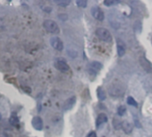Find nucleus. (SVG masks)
I'll return each mask as SVG.
<instances>
[{
    "label": "nucleus",
    "instance_id": "obj_1",
    "mask_svg": "<svg viewBox=\"0 0 152 137\" xmlns=\"http://www.w3.org/2000/svg\"><path fill=\"white\" fill-rule=\"evenodd\" d=\"M43 26H44L45 30L47 32H48L49 33L58 34L60 32V29H59L58 24L52 20H45L43 23Z\"/></svg>",
    "mask_w": 152,
    "mask_h": 137
},
{
    "label": "nucleus",
    "instance_id": "obj_2",
    "mask_svg": "<svg viewBox=\"0 0 152 137\" xmlns=\"http://www.w3.org/2000/svg\"><path fill=\"white\" fill-rule=\"evenodd\" d=\"M96 35L99 37V40L105 42H112V35L110 32L106 28H98L96 30Z\"/></svg>",
    "mask_w": 152,
    "mask_h": 137
},
{
    "label": "nucleus",
    "instance_id": "obj_3",
    "mask_svg": "<svg viewBox=\"0 0 152 137\" xmlns=\"http://www.w3.org/2000/svg\"><path fill=\"white\" fill-rule=\"evenodd\" d=\"M124 90L123 89L121 83L112 84L111 86L109 87V93L113 97H120V96L124 95Z\"/></svg>",
    "mask_w": 152,
    "mask_h": 137
},
{
    "label": "nucleus",
    "instance_id": "obj_4",
    "mask_svg": "<svg viewBox=\"0 0 152 137\" xmlns=\"http://www.w3.org/2000/svg\"><path fill=\"white\" fill-rule=\"evenodd\" d=\"M55 67L56 68V69L62 73H68L70 72V66L68 65V64L64 61V60H57L55 62Z\"/></svg>",
    "mask_w": 152,
    "mask_h": 137
},
{
    "label": "nucleus",
    "instance_id": "obj_5",
    "mask_svg": "<svg viewBox=\"0 0 152 137\" xmlns=\"http://www.w3.org/2000/svg\"><path fill=\"white\" fill-rule=\"evenodd\" d=\"M101 68H102V64L100 62L93 61L88 65V72L92 75H96V74L101 69Z\"/></svg>",
    "mask_w": 152,
    "mask_h": 137
},
{
    "label": "nucleus",
    "instance_id": "obj_6",
    "mask_svg": "<svg viewBox=\"0 0 152 137\" xmlns=\"http://www.w3.org/2000/svg\"><path fill=\"white\" fill-rule=\"evenodd\" d=\"M139 62H140V65L142 66V68L147 73L152 74V64L147 57L140 56V59H139Z\"/></svg>",
    "mask_w": 152,
    "mask_h": 137
},
{
    "label": "nucleus",
    "instance_id": "obj_7",
    "mask_svg": "<svg viewBox=\"0 0 152 137\" xmlns=\"http://www.w3.org/2000/svg\"><path fill=\"white\" fill-rule=\"evenodd\" d=\"M50 44L52 46L53 48H55L56 50H58V51H62L63 48H64V43L62 41V40L58 37H52L50 39Z\"/></svg>",
    "mask_w": 152,
    "mask_h": 137
},
{
    "label": "nucleus",
    "instance_id": "obj_8",
    "mask_svg": "<svg viewBox=\"0 0 152 137\" xmlns=\"http://www.w3.org/2000/svg\"><path fill=\"white\" fill-rule=\"evenodd\" d=\"M91 15L98 21H103L104 18H105V15H104V13L103 11L99 7H93L91 10Z\"/></svg>",
    "mask_w": 152,
    "mask_h": 137
},
{
    "label": "nucleus",
    "instance_id": "obj_9",
    "mask_svg": "<svg viewBox=\"0 0 152 137\" xmlns=\"http://www.w3.org/2000/svg\"><path fill=\"white\" fill-rule=\"evenodd\" d=\"M31 124H32L33 127L38 131H40L43 128V121L40 116H34Z\"/></svg>",
    "mask_w": 152,
    "mask_h": 137
},
{
    "label": "nucleus",
    "instance_id": "obj_10",
    "mask_svg": "<svg viewBox=\"0 0 152 137\" xmlns=\"http://www.w3.org/2000/svg\"><path fill=\"white\" fill-rule=\"evenodd\" d=\"M75 102H76V97L75 96L67 99L64 101V110H69V109H71L73 107V105L75 104Z\"/></svg>",
    "mask_w": 152,
    "mask_h": 137
},
{
    "label": "nucleus",
    "instance_id": "obj_11",
    "mask_svg": "<svg viewBox=\"0 0 152 137\" xmlns=\"http://www.w3.org/2000/svg\"><path fill=\"white\" fill-rule=\"evenodd\" d=\"M126 51V47L124 45V43L123 41H121L120 40H117V54L119 56H124Z\"/></svg>",
    "mask_w": 152,
    "mask_h": 137
},
{
    "label": "nucleus",
    "instance_id": "obj_12",
    "mask_svg": "<svg viewBox=\"0 0 152 137\" xmlns=\"http://www.w3.org/2000/svg\"><path fill=\"white\" fill-rule=\"evenodd\" d=\"M107 122V115L104 114V113H101L100 115H99V116H98V118L96 120V126L99 127V126L102 125L103 124H105Z\"/></svg>",
    "mask_w": 152,
    "mask_h": 137
},
{
    "label": "nucleus",
    "instance_id": "obj_13",
    "mask_svg": "<svg viewBox=\"0 0 152 137\" xmlns=\"http://www.w3.org/2000/svg\"><path fill=\"white\" fill-rule=\"evenodd\" d=\"M122 127H123L124 131L126 133H130L132 131V125L130 124V123L127 122V121H124V122L122 124Z\"/></svg>",
    "mask_w": 152,
    "mask_h": 137
},
{
    "label": "nucleus",
    "instance_id": "obj_14",
    "mask_svg": "<svg viewBox=\"0 0 152 137\" xmlns=\"http://www.w3.org/2000/svg\"><path fill=\"white\" fill-rule=\"evenodd\" d=\"M97 94H98V98H99V100H105L106 98H107L106 92H104V90H103L101 87H99V88H98V92H97Z\"/></svg>",
    "mask_w": 152,
    "mask_h": 137
},
{
    "label": "nucleus",
    "instance_id": "obj_15",
    "mask_svg": "<svg viewBox=\"0 0 152 137\" xmlns=\"http://www.w3.org/2000/svg\"><path fill=\"white\" fill-rule=\"evenodd\" d=\"M10 124L14 126H18L19 124V118L17 117V116L14 113L11 116H10Z\"/></svg>",
    "mask_w": 152,
    "mask_h": 137
},
{
    "label": "nucleus",
    "instance_id": "obj_16",
    "mask_svg": "<svg viewBox=\"0 0 152 137\" xmlns=\"http://www.w3.org/2000/svg\"><path fill=\"white\" fill-rule=\"evenodd\" d=\"M58 6L63 7H66L67 6L70 5L71 1L70 0H57V1H55Z\"/></svg>",
    "mask_w": 152,
    "mask_h": 137
},
{
    "label": "nucleus",
    "instance_id": "obj_17",
    "mask_svg": "<svg viewBox=\"0 0 152 137\" xmlns=\"http://www.w3.org/2000/svg\"><path fill=\"white\" fill-rule=\"evenodd\" d=\"M125 113H126V107L124 106V105L119 106L118 108H117V114H118V116H124Z\"/></svg>",
    "mask_w": 152,
    "mask_h": 137
},
{
    "label": "nucleus",
    "instance_id": "obj_18",
    "mask_svg": "<svg viewBox=\"0 0 152 137\" xmlns=\"http://www.w3.org/2000/svg\"><path fill=\"white\" fill-rule=\"evenodd\" d=\"M127 103H128L130 106H132V107H135V108L138 107L137 101H136L132 97H128V98H127Z\"/></svg>",
    "mask_w": 152,
    "mask_h": 137
},
{
    "label": "nucleus",
    "instance_id": "obj_19",
    "mask_svg": "<svg viewBox=\"0 0 152 137\" xmlns=\"http://www.w3.org/2000/svg\"><path fill=\"white\" fill-rule=\"evenodd\" d=\"M76 5H77L79 7L85 8L88 5V2L86 0H77V1H76Z\"/></svg>",
    "mask_w": 152,
    "mask_h": 137
},
{
    "label": "nucleus",
    "instance_id": "obj_20",
    "mask_svg": "<svg viewBox=\"0 0 152 137\" xmlns=\"http://www.w3.org/2000/svg\"><path fill=\"white\" fill-rule=\"evenodd\" d=\"M115 4V1H113V0H105L104 1V5L107 7H111Z\"/></svg>",
    "mask_w": 152,
    "mask_h": 137
},
{
    "label": "nucleus",
    "instance_id": "obj_21",
    "mask_svg": "<svg viewBox=\"0 0 152 137\" xmlns=\"http://www.w3.org/2000/svg\"><path fill=\"white\" fill-rule=\"evenodd\" d=\"M88 137H98L97 136V133L95 132H91L88 135Z\"/></svg>",
    "mask_w": 152,
    "mask_h": 137
},
{
    "label": "nucleus",
    "instance_id": "obj_22",
    "mask_svg": "<svg viewBox=\"0 0 152 137\" xmlns=\"http://www.w3.org/2000/svg\"><path fill=\"white\" fill-rule=\"evenodd\" d=\"M1 118H2V116H1V114H0V120H1Z\"/></svg>",
    "mask_w": 152,
    "mask_h": 137
}]
</instances>
